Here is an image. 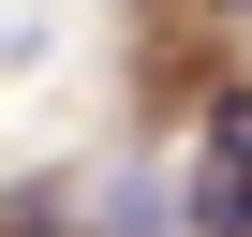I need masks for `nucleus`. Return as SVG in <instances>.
<instances>
[{
    "mask_svg": "<svg viewBox=\"0 0 252 237\" xmlns=\"http://www.w3.org/2000/svg\"><path fill=\"white\" fill-rule=\"evenodd\" d=\"M193 237H252V89L208 104V134H193V193H178Z\"/></svg>",
    "mask_w": 252,
    "mask_h": 237,
    "instance_id": "1",
    "label": "nucleus"
}]
</instances>
